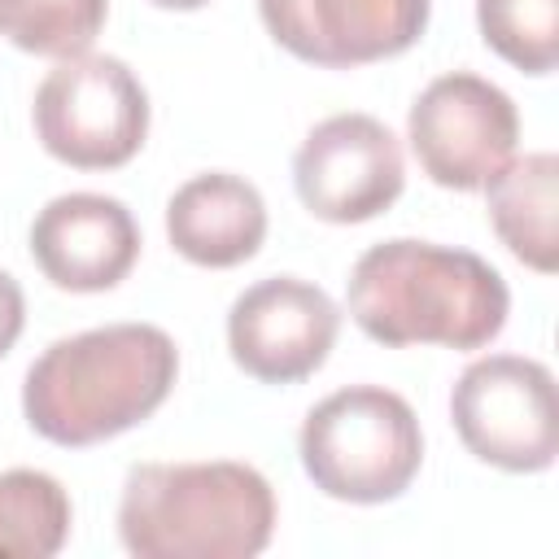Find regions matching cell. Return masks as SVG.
<instances>
[{
  "mask_svg": "<svg viewBox=\"0 0 559 559\" xmlns=\"http://www.w3.org/2000/svg\"><path fill=\"white\" fill-rule=\"evenodd\" d=\"M271 533L275 489L249 463H135L122 480L118 537L135 559H249Z\"/></svg>",
  "mask_w": 559,
  "mask_h": 559,
  "instance_id": "obj_3",
  "label": "cell"
},
{
  "mask_svg": "<svg viewBox=\"0 0 559 559\" xmlns=\"http://www.w3.org/2000/svg\"><path fill=\"white\" fill-rule=\"evenodd\" d=\"M166 236L192 266H240L266 240V201L249 179L231 170L192 175L166 201Z\"/></svg>",
  "mask_w": 559,
  "mask_h": 559,
  "instance_id": "obj_12",
  "label": "cell"
},
{
  "mask_svg": "<svg viewBox=\"0 0 559 559\" xmlns=\"http://www.w3.org/2000/svg\"><path fill=\"white\" fill-rule=\"evenodd\" d=\"M485 205L498 240L537 275H555L559 266V157L524 153L511 157L489 183Z\"/></svg>",
  "mask_w": 559,
  "mask_h": 559,
  "instance_id": "obj_13",
  "label": "cell"
},
{
  "mask_svg": "<svg viewBox=\"0 0 559 559\" xmlns=\"http://www.w3.org/2000/svg\"><path fill=\"white\" fill-rule=\"evenodd\" d=\"M70 493L39 467L0 472V559H48L70 537Z\"/></svg>",
  "mask_w": 559,
  "mask_h": 559,
  "instance_id": "obj_14",
  "label": "cell"
},
{
  "mask_svg": "<svg viewBox=\"0 0 559 559\" xmlns=\"http://www.w3.org/2000/svg\"><path fill=\"white\" fill-rule=\"evenodd\" d=\"M480 39L524 74H550L559 61V0H476Z\"/></svg>",
  "mask_w": 559,
  "mask_h": 559,
  "instance_id": "obj_16",
  "label": "cell"
},
{
  "mask_svg": "<svg viewBox=\"0 0 559 559\" xmlns=\"http://www.w3.org/2000/svg\"><path fill=\"white\" fill-rule=\"evenodd\" d=\"M22 328H26V297H22V284H17L9 271H0V358L17 345Z\"/></svg>",
  "mask_w": 559,
  "mask_h": 559,
  "instance_id": "obj_17",
  "label": "cell"
},
{
  "mask_svg": "<svg viewBox=\"0 0 559 559\" xmlns=\"http://www.w3.org/2000/svg\"><path fill=\"white\" fill-rule=\"evenodd\" d=\"M109 0H0V35L35 57H79L92 48Z\"/></svg>",
  "mask_w": 559,
  "mask_h": 559,
  "instance_id": "obj_15",
  "label": "cell"
},
{
  "mask_svg": "<svg viewBox=\"0 0 559 559\" xmlns=\"http://www.w3.org/2000/svg\"><path fill=\"white\" fill-rule=\"evenodd\" d=\"M48 157L74 170H118L148 135V92L127 61L79 52L48 70L31 105Z\"/></svg>",
  "mask_w": 559,
  "mask_h": 559,
  "instance_id": "obj_5",
  "label": "cell"
},
{
  "mask_svg": "<svg viewBox=\"0 0 559 559\" xmlns=\"http://www.w3.org/2000/svg\"><path fill=\"white\" fill-rule=\"evenodd\" d=\"M153 4H157V9H183V13H188V9H201V4H210V0H153Z\"/></svg>",
  "mask_w": 559,
  "mask_h": 559,
  "instance_id": "obj_18",
  "label": "cell"
},
{
  "mask_svg": "<svg viewBox=\"0 0 559 559\" xmlns=\"http://www.w3.org/2000/svg\"><path fill=\"white\" fill-rule=\"evenodd\" d=\"M406 140L432 183L476 192L515 157L520 114L498 83L454 70L415 96L406 114Z\"/></svg>",
  "mask_w": 559,
  "mask_h": 559,
  "instance_id": "obj_7",
  "label": "cell"
},
{
  "mask_svg": "<svg viewBox=\"0 0 559 559\" xmlns=\"http://www.w3.org/2000/svg\"><path fill=\"white\" fill-rule=\"evenodd\" d=\"M406 183L397 135L371 114H332L314 122L293 157V188L323 223H367L384 214Z\"/></svg>",
  "mask_w": 559,
  "mask_h": 559,
  "instance_id": "obj_8",
  "label": "cell"
},
{
  "mask_svg": "<svg viewBox=\"0 0 559 559\" xmlns=\"http://www.w3.org/2000/svg\"><path fill=\"white\" fill-rule=\"evenodd\" d=\"M266 35L297 61L349 70L406 52L432 0H258Z\"/></svg>",
  "mask_w": 559,
  "mask_h": 559,
  "instance_id": "obj_10",
  "label": "cell"
},
{
  "mask_svg": "<svg viewBox=\"0 0 559 559\" xmlns=\"http://www.w3.org/2000/svg\"><path fill=\"white\" fill-rule=\"evenodd\" d=\"M341 332L336 301L297 275L249 284L227 310L231 362L262 384H297L314 376Z\"/></svg>",
  "mask_w": 559,
  "mask_h": 559,
  "instance_id": "obj_9",
  "label": "cell"
},
{
  "mask_svg": "<svg viewBox=\"0 0 559 559\" xmlns=\"http://www.w3.org/2000/svg\"><path fill=\"white\" fill-rule=\"evenodd\" d=\"M301 467L336 502H393L424 463V432L411 402L380 384H349L310 406L301 424Z\"/></svg>",
  "mask_w": 559,
  "mask_h": 559,
  "instance_id": "obj_4",
  "label": "cell"
},
{
  "mask_svg": "<svg viewBox=\"0 0 559 559\" xmlns=\"http://www.w3.org/2000/svg\"><path fill=\"white\" fill-rule=\"evenodd\" d=\"M450 419L480 463L515 476L546 472L559 454L555 376L524 354H485L467 362L450 389Z\"/></svg>",
  "mask_w": 559,
  "mask_h": 559,
  "instance_id": "obj_6",
  "label": "cell"
},
{
  "mask_svg": "<svg viewBox=\"0 0 559 559\" xmlns=\"http://www.w3.org/2000/svg\"><path fill=\"white\" fill-rule=\"evenodd\" d=\"M349 319L380 345L480 349L507 328V280L472 249L380 240L349 271Z\"/></svg>",
  "mask_w": 559,
  "mask_h": 559,
  "instance_id": "obj_2",
  "label": "cell"
},
{
  "mask_svg": "<svg viewBox=\"0 0 559 559\" xmlns=\"http://www.w3.org/2000/svg\"><path fill=\"white\" fill-rule=\"evenodd\" d=\"M179 349L157 323H105L52 341L22 380L26 424L66 450L144 424L175 389Z\"/></svg>",
  "mask_w": 559,
  "mask_h": 559,
  "instance_id": "obj_1",
  "label": "cell"
},
{
  "mask_svg": "<svg viewBox=\"0 0 559 559\" xmlns=\"http://www.w3.org/2000/svg\"><path fill=\"white\" fill-rule=\"evenodd\" d=\"M31 258L66 293H105L140 258V227L118 197L61 192L31 223Z\"/></svg>",
  "mask_w": 559,
  "mask_h": 559,
  "instance_id": "obj_11",
  "label": "cell"
}]
</instances>
